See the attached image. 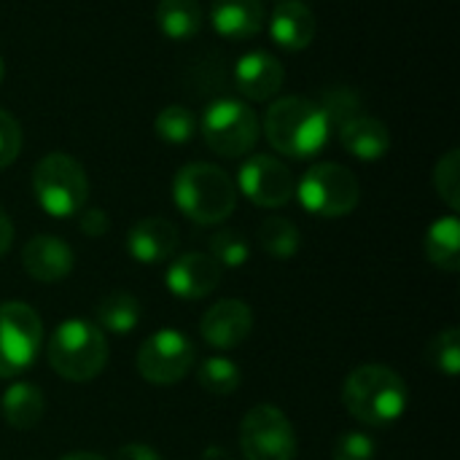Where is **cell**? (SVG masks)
Masks as SVG:
<instances>
[{
	"label": "cell",
	"mask_w": 460,
	"mask_h": 460,
	"mask_svg": "<svg viewBox=\"0 0 460 460\" xmlns=\"http://www.w3.org/2000/svg\"><path fill=\"white\" fill-rule=\"evenodd\" d=\"M264 135L278 154L288 159H313L326 148L332 137V121L318 102L288 94L267 108Z\"/></svg>",
	"instance_id": "cell-1"
},
{
	"label": "cell",
	"mask_w": 460,
	"mask_h": 460,
	"mask_svg": "<svg viewBox=\"0 0 460 460\" xmlns=\"http://www.w3.org/2000/svg\"><path fill=\"white\" fill-rule=\"evenodd\" d=\"M345 410L369 429H385L404 418L410 391L402 375L383 364H364L353 369L342 385Z\"/></svg>",
	"instance_id": "cell-2"
},
{
	"label": "cell",
	"mask_w": 460,
	"mask_h": 460,
	"mask_svg": "<svg viewBox=\"0 0 460 460\" xmlns=\"http://www.w3.org/2000/svg\"><path fill=\"white\" fill-rule=\"evenodd\" d=\"M175 208L194 224L216 226L224 224L237 208L234 181L210 162H191L175 172L172 181Z\"/></svg>",
	"instance_id": "cell-3"
},
{
	"label": "cell",
	"mask_w": 460,
	"mask_h": 460,
	"mask_svg": "<svg viewBox=\"0 0 460 460\" xmlns=\"http://www.w3.org/2000/svg\"><path fill=\"white\" fill-rule=\"evenodd\" d=\"M49 367L70 383H89L102 375L108 364V340L105 332L86 318L62 321L46 348Z\"/></svg>",
	"instance_id": "cell-4"
},
{
	"label": "cell",
	"mask_w": 460,
	"mask_h": 460,
	"mask_svg": "<svg viewBox=\"0 0 460 460\" xmlns=\"http://www.w3.org/2000/svg\"><path fill=\"white\" fill-rule=\"evenodd\" d=\"M32 194L51 218H70L89 199V178L78 159L67 154H46L32 170Z\"/></svg>",
	"instance_id": "cell-5"
},
{
	"label": "cell",
	"mask_w": 460,
	"mask_h": 460,
	"mask_svg": "<svg viewBox=\"0 0 460 460\" xmlns=\"http://www.w3.org/2000/svg\"><path fill=\"white\" fill-rule=\"evenodd\" d=\"M302 208L321 218H342L358 208L361 186L353 170L337 164V162H321L313 164L299 186L294 189Z\"/></svg>",
	"instance_id": "cell-6"
},
{
	"label": "cell",
	"mask_w": 460,
	"mask_h": 460,
	"mask_svg": "<svg viewBox=\"0 0 460 460\" xmlns=\"http://www.w3.org/2000/svg\"><path fill=\"white\" fill-rule=\"evenodd\" d=\"M197 127L202 129V140L208 143V148L226 159L251 154L261 132L256 113L245 102L226 97L213 100Z\"/></svg>",
	"instance_id": "cell-7"
},
{
	"label": "cell",
	"mask_w": 460,
	"mask_h": 460,
	"mask_svg": "<svg viewBox=\"0 0 460 460\" xmlns=\"http://www.w3.org/2000/svg\"><path fill=\"white\" fill-rule=\"evenodd\" d=\"M43 345L40 315L24 302L0 305V380L24 375Z\"/></svg>",
	"instance_id": "cell-8"
},
{
	"label": "cell",
	"mask_w": 460,
	"mask_h": 460,
	"mask_svg": "<svg viewBox=\"0 0 460 460\" xmlns=\"http://www.w3.org/2000/svg\"><path fill=\"white\" fill-rule=\"evenodd\" d=\"M194 361H197V348L183 332L159 329L140 345L135 367L146 383L175 385L194 369Z\"/></svg>",
	"instance_id": "cell-9"
},
{
	"label": "cell",
	"mask_w": 460,
	"mask_h": 460,
	"mask_svg": "<svg viewBox=\"0 0 460 460\" xmlns=\"http://www.w3.org/2000/svg\"><path fill=\"white\" fill-rule=\"evenodd\" d=\"M240 450L245 460L296 458V434L286 412L272 404L253 407L240 423Z\"/></svg>",
	"instance_id": "cell-10"
},
{
	"label": "cell",
	"mask_w": 460,
	"mask_h": 460,
	"mask_svg": "<svg viewBox=\"0 0 460 460\" xmlns=\"http://www.w3.org/2000/svg\"><path fill=\"white\" fill-rule=\"evenodd\" d=\"M237 189L259 208H283L294 197V175L286 162L270 154H253L237 172Z\"/></svg>",
	"instance_id": "cell-11"
},
{
	"label": "cell",
	"mask_w": 460,
	"mask_h": 460,
	"mask_svg": "<svg viewBox=\"0 0 460 460\" xmlns=\"http://www.w3.org/2000/svg\"><path fill=\"white\" fill-rule=\"evenodd\" d=\"M221 267L213 261L210 253H199V251H191V253H183L178 256L167 272H164V286L172 296L178 299H186V302H197V299H205L210 296L218 283H221Z\"/></svg>",
	"instance_id": "cell-12"
},
{
	"label": "cell",
	"mask_w": 460,
	"mask_h": 460,
	"mask_svg": "<svg viewBox=\"0 0 460 460\" xmlns=\"http://www.w3.org/2000/svg\"><path fill=\"white\" fill-rule=\"evenodd\" d=\"M202 340L216 350H234L240 348L253 332V313L240 299H221L216 302L199 321Z\"/></svg>",
	"instance_id": "cell-13"
},
{
	"label": "cell",
	"mask_w": 460,
	"mask_h": 460,
	"mask_svg": "<svg viewBox=\"0 0 460 460\" xmlns=\"http://www.w3.org/2000/svg\"><path fill=\"white\" fill-rule=\"evenodd\" d=\"M283 62L270 51H248L234 65V86L253 102L272 100L283 86Z\"/></svg>",
	"instance_id": "cell-14"
},
{
	"label": "cell",
	"mask_w": 460,
	"mask_h": 460,
	"mask_svg": "<svg viewBox=\"0 0 460 460\" xmlns=\"http://www.w3.org/2000/svg\"><path fill=\"white\" fill-rule=\"evenodd\" d=\"M22 267L38 283H57L75 267L73 248L54 234H38L22 248Z\"/></svg>",
	"instance_id": "cell-15"
},
{
	"label": "cell",
	"mask_w": 460,
	"mask_h": 460,
	"mask_svg": "<svg viewBox=\"0 0 460 460\" xmlns=\"http://www.w3.org/2000/svg\"><path fill=\"white\" fill-rule=\"evenodd\" d=\"M178 226L172 221L151 216L129 229L127 251L140 264H162L178 251Z\"/></svg>",
	"instance_id": "cell-16"
},
{
	"label": "cell",
	"mask_w": 460,
	"mask_h": 460,
	"mask_svg": "<svg viewBox=\"0 0 460 460\" xmlns=\"http://www.w3.org/2000/svg\"><path fill=\"white\" fill-rule=\"evenodd\" d=\"M210 22L226 40H251L264 30L267 13L261 0H213Z\"/></svg>",
	"instance_id": "cell-17"
},
{
	"label": "cell",
	"mask_w": 460,
	"mask_h": 460,
	"mask_svg": "<svg viewBox=\"0 0 460 460\" xmlns=\"http://www.w3.org/2000/svg\"><path fill=\"white\" fill-rule=\"evenodd\" d=\"M270 35L286 51H302L315 38V13L302 0H280L270 16Z\"/></svg>",
	"instance_id": "cell-18"
},
{
	"label": "cell",
	"mask_w": 460,
	"mask_h": 460,
	"mask_svg": "<svg viewBox=\"0 0 460 460\" xmlns=\"http://www.w3.org/2000/svg\"><path fill=\"white\" fill-rule=\"evenodd\" d=\"M340 143L350 156L361 162H377L391 151V132L385 121L358 113L340 124Z\"/></svg>",
	"instance_id": "cell-19"
},
{
	"label": "cell",
	"mask_w": 460,
	"mask_h": 460,
	"mask_svg": "<svg viewBox=\"0 0 460 460\" xmlns=\"http://www.w3.org/2000/svg\"><path fill=\"white\" fill-rule=\"evenodd\" d=\"M0 412L11 429L30 431L40 423V418L46 412L43 391L32 383H13L5 388V394L0 399Z\"/></svg>",
	"instance_id": "cell-20"
},
{
	"label": "cell",
	"mask_w": 460,
	"mask_h": 460,
	"mask_svg": "<svg viewBox=\"0 0 460 460\" xmlns=\"http://www.w3.org/2000/svg\"><path fill=\"white\" fill-rule=\"evenodd\" d=\"M426 256L434 267L445 272H456L460 267V221L458 216H442L437 218L423 240Z\"/></svg>",
	"instance_id": "cell-21"
},
{
	"label": "cell",
	"mask_w": 460,
	"mask_h": 460,
	"mask_svg": "<svg viewBox=\"0 0 460 460\" xmlns=\"http://www.w3.org/2000/svg\"><path fill=\"white\" fill-rule=\"evenodd\" d=\"M199 0H159L156 27L170 40H191L202 30Z\"/></svg>",
	"instance_id": "cell-22"
},
{
	"label": "cell",
	"mask_w": 460,
	"mask_h": 460,
	"mask_svg": "<svg viewBox=\"0 0 460 460\" xmlns=\"http://www.w3.org/2000/svg\"><path fill=\"white\" fill-rule=\"evenodd\" d=\"M94 321L102 332L127 337L140 323V302L129 291H111L97 302Z\"/></svg>",
	"instance_id": "cell-23"
},
{
	"label": "cell",
	"mask_w": 460,
	"mask_h": 460,
	"mask_svg": "<svg viewBox=\"0 0 460 460\" xmlns=\"http://www.w3.org/2000/svg\"><path fill=\"white\" fill-rule=\"evenodd\" d=\"M197 383L210 396H232L240 388V383H243V372H240V367L232 358H226V356H210L197 369Z\"/></svg>",
	"instance_id": "cell-24"
},
{
	"label": "cell",
	"mask_w": 460,
	"mask_h": 460,
	"mask_svg": "<svg viewBox=\"0 0 460 460\" xmlns=\"http://www.w3.org/2000/svg\"><path fill=\"white\" fill-rule=\"evenodd\" d=\"M259 245L275 259H291L299 253L302 234L294 221H288L283 216H272L259 229Z\"/></svg>",
	"instance_id": "cell-25"
},
{
	"label": "cell",
	"mask_w": 460,
	"mask_h": 460,
	"mask_svg": "<svg viewBox=\"0 0 460 460\" xmlns=\"http://www.w3.org/2000/svg\"><path fill=\"white\" fill-rule=\"evenodd\" d=\"M154 127H156V135H159L164 143H170V146H183V143H189V140L194 137V132H197V119H194V113H191L189 108H183V105H167V108L159 111Z\"/></svg>",
	"instance_id": "cell-26"
},
{
	"label": "cell",
	"mask_w": 460,
	"mask_h": 460,
	"mask_svg": "<svg viewBox=\"0 0 460 460\" xmlns=\"http://www.w3.org/2000/svg\"><path fill=\"white\" fill-rule=\"evenodd\" d=\"M210 256L221 270H240L251 259V245L240 232L221 229L210 237Z\"/></svg>",
	"instance_id": "cell-27"
},
{
	"label": "cell",
	"mask_w": 460,
	"mask_h": 460,
	"mask_svg": "<svg viewBox=\"0 0 460 460\" xmlns=\"http://www.w3.org/2000/svg\"><path fill=\"white\" fill-rule=\"evenodd\" d=\"M429 361L445 377H458L460 372V332L456 326L442 329L429 345Z\"/></svg>",
	"instance_id": "cell-28"
},
{
	"label": "cell",
	"mask_w": 460,
	"mask_h": 460,
	"mask_svg": "<svg viewBox=\"0 0 460 460\" xmlns=\"http://www.w3.org/2000/svg\"><path fill=\"white\" fill-rule=\"evenodd\" d=\"M434 189L442 197V202L458 213L460 210V151L450 148L434 167Z\"/></svg>",
	"instance_id": "cell-29"
},
{
	"label": "cell",
	"mask_w": 460,
	"mask_h": 460,
	"mask_svg": "<svg viewBox=\"0 0 460 460\" xmlns=\"http://www.w3.org/2000/svg\"><path fill=\"white\" fill-rule=\"evenodd\" d=\"M318 105L326 111L329 121L337 124V127L345 124L348 119H353V116L361 113V100H358V94H356L353 89H348V86H337V89L323 92V102H318Z\"/></svg>",
	"instance_id": "cell-30"
},
{
	"label": "cell",
	"mask_w": 460,
	"mask_h": 460,
	"mask_svg": "<svg viewBox=\"0 0 460 460\" xmlns=\"http://www.w3.org/2000/svg\"><path fill=\"white\" fill-rule=\"evenodd\" d=\"M375 456H377V445L364 431H345L332 447L334 460H375Z\"/></svg>",
	"instance_id": "cell-31"
},
{
	"label": "cell",
	"mask_w": 460,
	"mask_h": 460,
	"mask_svg": "<svg viewBox=\"0 0 460 460\" xmlns=\"http://www.w3.org/2000/svg\"><path fill=\"white\" fill-rule=\"evenodd\" d=\"M22 151V127L19 121L0 108V170L13 164Z\"/></svg>",
	"instance_id": "cell-32"
},
{
	"label": "cell",
	"mask_w": 460,
	"mask_h": 460,
	"mask_svg": "<svg viewBox=\"0 0 460 460\" xmlns=\"http://www.w3.org/2000/svg\"><path fill=\"white\" fill-rule=\"evenodd\" d=\"M78 226H81V232L86 237H102L108 232V226H111V218H108V213L102 208H89V210L81 213Z\"/></svg>",
	"instance_id": "cell-33"
},
{
	"label": "cell",
	"mask_w": 460,
	"mask_h": 460,
	"mask_svg": "<svg viewBox=\"0 0 460 460\" xmlns=\"http://www.w3.org/2000/svg\"><path fill=\"white\" fill-rule=\"evenodd\" d=\"M113 460H162V456L154 447L143 445V442H129V445L116 450Z\"/></svg>",
	"instance_id": "cell-34"
},
{
	"label": "cell",
	"mask_w": 460,
	"mask_h": 460,
	"mask_svg": "<svg viewBox=\"0 0 460 460\" xmlns=\"http://www.w3.org/2000/svg\"><path fill=\"white\" fill-rule=\"evenodd\" d=\"M11 240H13V226H11V218L0 208V256L11 248Z\"/></svg>",
	"instance_id": "cell-35"
},
{
	"label": "cell",
	"mask_w": 460,
	"mask_h": 460,
	"mask_svg": "<svg viewBox=\"0 0 460 460\" xmlns=\"http://www.w3.org/2000/svg\"><path fill=\"white\" fill-rule=\"evenodd\" d=\"M199 460H234V458H232V453H229V450H224V447H208Z\"/></svg>",
	"instance_id": "cell-36"
},
{
	"label": "cell",
	"mask_w": 460,
	"mask_h": 460,
	"mask_svg": "<svg viewBox=\"0 0 460 460\" xmlns=\"http://www.w3.org/2000/svg\"><path fill=\"white\" fill-rule=\"evenodd\" d=\"M57 460H105L102 456H97V453H67V456H62V458Z\"/></svg>",
	"instance_id": "cell-37"
},
{
	"label": "cell",
	"mask_w": 460,
	"mask_h": 460,
	"mask_svg": "<svg viewBox=\"0 0 460 460\" xmlns=\"http://www.w3.org/2000/svg\"><path fill=\"white\" fill-rule=\"evenodd\" d=\"M3 73H5V65H3V57H0V81H3Z\"/></svg>",
	"instance_id": "cell-38"
}]
</instances>
